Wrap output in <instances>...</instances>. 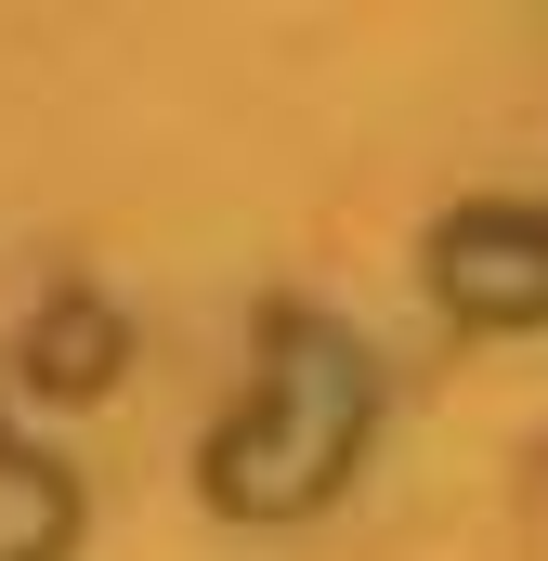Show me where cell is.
<instances>
[{"label":"cell","mask_w":548,"mask_h":561,"mask_svg":"<svg viewBox=\"0 0 548 561\" xmlns=\"http://www.w3.org/2000/svg\"><path fill=\"white\" fill-rule=\"evenodd\" d=\"M431 275L470 327H523V313H548V222L536 209H457Z\"/></svg>","instance_id":"cell-2"},{"label":"cell","mask_w":548,"mask_h":561,"mask_svg":"<svg viewBox=\"0 0 548 561\" xmlns=\"http://www.w3.org/2000/svg\"><path fill=\"white\" fill-rule=\"evenodd\" d=\"M353 431H366V366L340 353V340H274V379L262 405L236 419V444L209 457V483L236 496V510H300L313 483H340V457H353Z\"/></svg>","instance_id":"cell-1"},{"label":"cell","mask_w":548,"mask_h":561,"mask_svg":"<svg viewBox=\"0 0 548 561\" xmlns=\"http://www.w3.org/2000/svg\"><path fill=\"white\" fill-rule=\"evenodd\" d=\"M53 536H66V483L39 457H0V561H53Z\"/></svg>","instance_id":"cell-4"},{"label":"cell","mask_w":548,"mask_h":561,"mask_svg":"<svg viewBox=\"0 0 548 561\" xmlns=\"http://www.w3.org/2000/svg\"><path fill=\"white\" fill-rule=\"evenodd\" d=\"M26 366H39V392H92V379L118 366V327H105L92 300H66V313H53V327L26 340Z\"/></svg>","instance_id":"cell-3"}]
</instances>
